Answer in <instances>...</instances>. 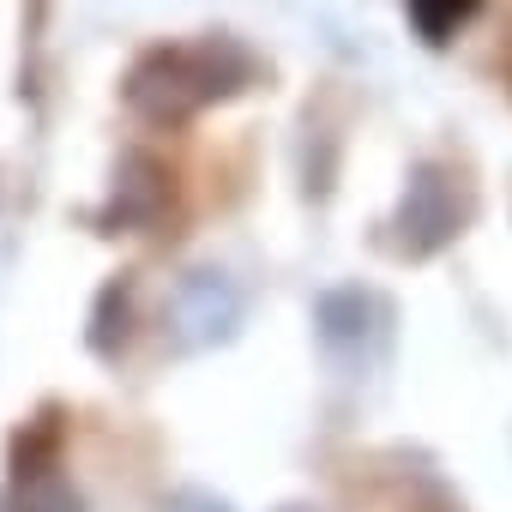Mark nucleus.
<instances>
[{
  "label": "nucleus",
  "instance_id": "1",
  "mask_svg": "<svg viewBox=\"0 0 512 512\" xmlns=\"http://www.w3.org/2000/svg\"><path fill=\"white\" fill-rule=\"evenodd\" d=\"M470 7H476V0H410V13H416V25L428 37H446L458 19H470Z\"/></svg>",
  "mask_w": 512,
  "mask_h": 512
}]
</instances>
